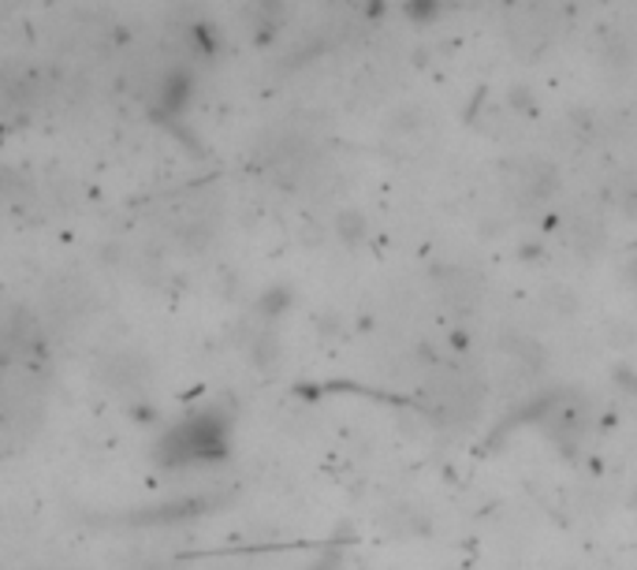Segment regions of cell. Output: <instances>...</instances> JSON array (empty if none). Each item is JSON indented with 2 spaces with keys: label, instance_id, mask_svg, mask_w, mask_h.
I'll list each match as a JSON object with an SVG mask.
<instances>
[{
  "label": "cell",
  "instance_id": "1",
  "mask_svg": "<svg viewBox=\"0 0 637 570\" xmlns=\"http://www.w3.org/2000/svg\"><path fill=\"white\" fill-rule=\"evenodd\" d=\"M231 426L228 418L217 415V410H205V415L187 418L183 426H175L161 444V459L169 466H194V463H213V459H224L228 451Z\"/></svg>",
  "mask_w": 637,
  "mask_h": 570
},
{
  "label": "cell",
  "instance_id": "2",
  "mask_svg": "<svg viewBox=\"0 0 637 570\" xmlns=\"http://www.w3.org/2000/svg\"><path fill=\"white\" fill-rule=\"evenodd\" d=\"M634 277H637V265H634Z\"/></svg>",
  "mask_w": 637,
  "mask_h": 570
}]
</instances>
